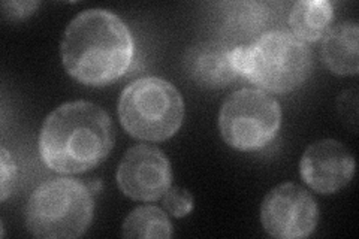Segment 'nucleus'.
<instances>
[{
    "mask_svg": "<svg viewBox=\"0 0 359 239\" xmlns=\"http://www.w3.org/2000/svg\"><path fill=\"white\" fill-rule=\"evenodd\" d=\"M62 62L66 72L86 86L102 87L125 75L135 55L126 22L107 9H87L65 30Z\"/></svg>",
    "mask_w": 359,
    "mask_h": 239,
    "instance_id": "nucleus-1",
    "label": "nucleus"
},
{
    "mask_svg": "<svg viewBox=\"0 0 359 239\" xmlns=\"http://www.w3.org/2000/svg\"><path fill=\"white\" fill-rule=\"evenodd\" d=\"M116 129L108 114L92 102H67L54 109L39 133L45 166L60 174H83L109 156Z\"/></svg>",
    "mask_w": 359,
    "mask_h": 239,
    "instance_id": "nucleus-2",
    "label": "nucleus"
},
{
    "mask_svg": "<svg viewBox=\"0 0 359 239\" xmlns=\"http://www.w3.org/2000/svg\"><path fill=\"white\" fill-rule=\"evenodd\" d=\"M233 63L241 76L271 93H287L311 71L307 43L286 30H269L249 45L235 47Z\"/></svg>",
    "mask_w": 359,
    "mask_h": 239,
    "instance_id": "nucleus-3",
    "label": "nucleus"
},
{
    "mask_svg": "<svg viewBox=\"0 0 359 239\" xmlns=\"http://www.w3.org/2000/svg\"><path fill=\"white\" fill-rule=\"evenodd\" d=\"M93 210L88 186L72 178H53L32 193L26 226L36 238H80L92 224Z\"/></svg>",
    "mask_w": 359,
    "mask_h": 239,
    "instance_id": "nucleus-4",
    "label": "nucleus"
},
{
    "mask_svg": "<svg viewBox=\"0 0 359 239\" xmlns=\"http://www.w3.org/2000/svg\"><path fill=\"white\" fill-rule=\"evenodd\" d=\"M118 118L132 138L162 142L182 128L184 102L178 90L165 79L141 78L123 90Z\"/></svg>",
    "mask_w": 359,
    "mask_h": 239,
    "instance_id": "nucleus-5",
    "label": "nucleus"
},
{
    "mask_svg": "<svg viewBox=\"0 0 359 239\" xmlns=\"http://www.w3.org/2000/svg\"><path fill=\"white\" fill-rule=\"evenodd\" d=\"M282 124L278 102L259 88H241L222 105L223 141L238 151H256L271 142Z\"/></svg>",
    "mask_w": 359,
    "mask_h": 239,
    "instance_id": "nucleus-6",
    "label": "nucleus"
},
{
    "mask_svg": "<svg viewBox=\"0 0 359 239\" xmlns=\"http://www.w3.org/2000/svg\"><path fill=\"white\" fill-rule=\"evenodd\" d=\"M261 221L266 233L273 238H307L316 229L319 208L306 189L285 183L265 196L261 207Z\"/></svg>",
    "mask_w": 359,
    "mask_h": 239,
    "instance_id": "nucleus-7",
    "label": "nucleus"
},
{
    "mask_svg": "<svg viewBox=\"0 0 359 239\" xmlns=\"http://www.w3.org/2000/svg\"><path fill=\"white\" fill-rule=\"evenodd\" d=\"M117 184L133 200L154 202L172 184L171 163L157 146H132L118 165Z\"/></svg>",
    "mask_w": 359,
    "mask_h": 239,
    "instance_id": "nucleus-8",
    "label": "nucleus"
},
{
    "mask_svg": "<svg viewBox=\"0 0 359 239\" xmlns=\"http://www.w3.org/2000/svg\"><path fill=\"white\" fill-rule=\"evenodd\" d=\"M299 172L311 190L322 195H332L352 181L355 158L349 148L339 141H318L302 154Z\"/></svg>",
    "mask_w": 359,
    "mask_h": 239,
    "instance_id": "nucleus-9",
    "label": "nucleus"
},
{
    "mask_svg": "<svg viewBox=\"0 0 359 239\" xmlns=\"http://www.w3.org/2000/svg\"><path fill=\"white\" fill-rule=\"evenodd\" d=\"M268 21V6L257 2H222L216 4L212 11L217 41L233 48L249 45L262 36Z\"/></svg>",
    "mask_w": 359,
    "mask_h": 239,
    "instance_id": "nucleus-10",
    "label": "nucleus"
},
{
    "mask_svg": "<svg viewBox=\"0 0 359 239\" xmlns=\"http://www.w3.org/2000/svg\"><path fill=\"white\" fill-rule=\"evenodd\" d=\"M232 51L233 47L217 39L198 42L184 54V69L201 87L223 88L240 76Z\"/></svg>",
    "mask_w": 359,
    "mask_h": 239,
    "instance_id": "nucleus-11",
    "label": "nucleus"
},
{
    "mask_svg": "<svg viewBox=\"0 0 359 239\" xmlns=\"http://www.w3.org/2000/svg\"><path fill=\"white\" fill-rule=\"evenodd\" d=\"M359 27L355 21H344L330 29L322 43L325 66L337 75H356L359 71L358 57Z\"/></svg>",
    "mask_w": 359,
    "mask_h": 239,
    "instance_id": "nucleus-12",
    "label": "nucleus"
},
{
    "mask_svg": "<svg viewBox=\"0 0 359 239\" xmlns=\"http://www.w3.org/2000/svg\"><path fill=\"white\" fill-rule=\"evenodd\" d=\"M334 15L328 0H301L292 6L289 25L292 35L302 42H316L327 33Z\"/></svg>",
    "mask_w": 359,
    "mask_h": 239,
    "instance_id": "nucleus-13",
    "label": "nucleus"
},
{
    "mask_svg": "<svg viewBox=\"0 0 359 239\" xmlns=\"http://www.w3.org/2000/svg\"><path fill=\"white\" fill-rule=\"evenodd\" d=\"M174 227L168 215L153 205L133 210L123 223L125 238H172Z\"/></svg>",
    "mask_w": 359,
    "mask_h": 239,
    "instance_id": "nucleus-14",
    "label": "nucleus"
},
{
    "mask_svg": "<svg viewBox=\"0 0 359 239\" xmlns=\"http://www.w3.org/2000/svg\"><path fill=\"white\" fill-rule=\"evenodd\" d=\"M163 208L177 219L186 217L194 210V196L184 189L170 187L163 195Z\"/></svg>",
    "mask_w": 359,
    "mask_h": 239,
    "instance_id": "nucleus-15",
    "label": "nucleus"
},
{
    "mask_svg": "<svg viewBox=\"0 0 359 239\" xmlns=\"http://www.w3.org/2000/svg\"><path fill=\"white\" fill-rule=\"evenodd\" d=\"M17 178V165L5 146L0 150V200L5 202L13 193Z\"/></svg>",
    "mask_w": 359,
    "mask_h": 239,
    "instance_id": "nucleus-16",
    "label": "nucleus"
},
{
    "mask_svg": "<svg viewBox=\"0 0 359 239\" xmlns=\"http://www.w3.org/2000/svg\"><path fill=\"white\" fill-rule=\"evenodd\" d=\"M39 5V2H4L2 11L6 20L21 21L35 14Z\"/></svg>",
    "mask_w": 359,
    "mask_h": 239,
    "instance_id": "nucleus-17",
    "label": "nucleus"
}]
</instances>
